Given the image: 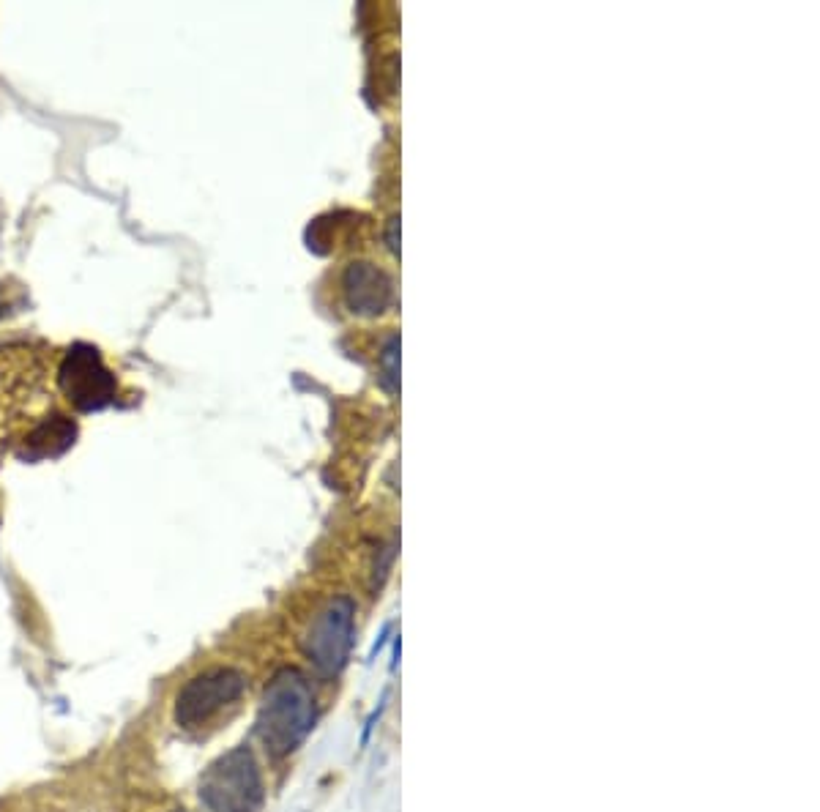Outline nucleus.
I'll list each match as a JSON object with an SVG mask.
<instances>
[{
    "label": "nucleus",
    "mask_w": 820,
    "mask_h": 812,
    "mask_svg": "<svg viewBox=\"0 0 820 812\" xmlns=\"http://www.w3.org/2000/svg\"><path fill=\"white\" fill-rule=\"evenodd\" d=\"M342 293H345V304L353 315H364V318H375L389 309L394 299V285L386 271L372 266L367 260L350 263L342 274Z\"/></svg>",
    "instance_id": "0eeeda50"
},
{
    "label": "nucleus",
    "mask_w": 820,
    "mask_h": 812,
    "mask_svg": "<svg viewBox=\"0 0 820 812\" xmlns=\"http://www.w3.org/2000/svg\"><path fill=\"white\" fill-rule=\"evenodd\" d=\"M397 230H400V216H391L389 230H386V241H389V249L394 255H400V238H397Z\"/></svg>",
    "instance_id": "1a4fd4ad"
},
{
    "label": "nucleus",
    "mask_w": 820,
    "mask_h": 812,
    "mask_svg": "<svg viewBox=\"0 0 820 812\" xmlns=\"http://www.w3.org/2000/svg\"><path fill=\"white\" fill-rule=\"evenodd\" d=\"M380 370H383V375H380L383 389L389 391V394H397V389H400V337L397 334H391L386 345H383Z\"/></svg>",
    "instance_id": "6e6552de"
},
{
    "label": "nucleus",
    "mask_w": 820,
    "mask_h": 812,
    "mask_svg": "<svg viewBox=\"0 0 820 812\" xmlns=\"http://www.w3.org/2000/svg\"><path fill=\"white\" fill-rule=\"evenodd\" d=\"M383 709H386V695H383V700H380V706L372 714H369L367 720V728H364V736H361V744H367L369 741V733H372V728H375V722L380 720V714H383Z\"/></svg>",
    "instance_id": "9d476101"
},
{
    "label": "nucleus",
    "mask_w": 820,
    "mask_h": 812,
    "mask_svg": "<svg viewBox=\"0 0 820 812\" xmlns=\"http://www.w3.org/2000/svg\"><path fill=\"white\" fill-rule=\"evenodd\" d=\"M61 350L41 342L0 348V465L61 457L77 438V419L58 389Z\"/></svg>",
    "instance_id": "f257e3e1"
},
{
    "label": "nucleus",
    "mask_w": 820,
    "mask_h": 812,
    "mask_svg": "<svg viewBox=\"0 0 820 812\" xmlns=\"http://www.w3.org/2000/svg\"><path fill=\"white\" fill-rule=\"evenodd\" d=\"M246 695V676L238 668H208L186 681L175 695V725L203 730L227 709H236Z\"/></svg>",
    "instance_id": "423d86ee"
},
{
    "label": "nucleus",
    "mask_w": 820,
    "mask_h": 812,
    "mask_svg": "<svg viewBox=\"0 0 820 812\" xmlns=\"http://www.w3.org/2000/svg\"><path fill=\"white\" fill-rule=\"evenodd\" d=\"M315 717L318 706L307 676L296 668H282L266 684L257 709L255 736L274 761H282L304 744L315 728Z\"/></svg>",
    "instance_id": "f03ea898"
},
{
    "label": "nucleus",
    "mask_w": 820,
    "mask_h": 812,
    "mask_svg": "<svg viewBox=\"0 0 820 812\" xmlns=\"http://www.w3.org/2000/svg\"><path fill=\"white\" fill-rule=\"evenodd\" d=\"M58 389L69 411L91 413L115 405L121 397V383L99 356V350L77 342L58 359Z\"/></svg>",
    "instance_id": "20e7f679"
},
{
    "label": "nucleus",
    "mask_w": 820,
    "mask_h": 812,
    "mask_svg": "<svg viewBox=\"0 0 820 812\" xmlns=\"http://www.w3.org/2000/svg\"><path fill=\"white\" fill-rule=\"evenodd\" d=\"M356 632V605L350 597L328 599L320 607L318 616L309 621L307 632L301 638V654L320 679L339 676L350 659Z\"/></svg>",
    "instance_id": "39448f33"
},
{
    "label": "nucleus",
    "mask_w": 820,
    "mask_h": 812,
    "mask_svg": "<svg viewBox=\"0 0 820 812\" xmlns=\"http://www.w3.org/2000/svg\"><path fill=\"white\" fill-rule=\"evenodd\" d=\"M197 796L208 812H260L266 804V785L255 752L233 747L219 755L200 777Z\"/></svg>",
    "instance_id": "7ed1b4c3"
},
{
    "label": "nucleus",
    "mask_w": 820,
    "mask_h": 812,
    "mask_svg": "<svg viewBox=\"0 0 820 812\" xmlns=\"http://www.w3.org/2000/svg\"><path fill=\"white\" fill-rule=\"evenodd\" d=\"M389 632H391V624H386V627H383V632H380V638L375 640V646L369 648V659H375V654H378L380 648L386 646V640H389Z\"/></svg>",
    "instance_id": "9b49d317"
},
{
    "label": "nucleus",
    "mask_w": 820,
    "mask_h": 812,
    "mask_svg": "<svg viewBox=\"0 0 820 812\" xmlns=\"http://www.w3.org/2000/svg\"><path fill=\"white\" fill-rule=\"evenodd\" d=\"M400 651H402V640H400V635H397V638H394V657H391V673H394V670H397V665H400Z\"/></svg>",
    "instance_id": "f8f14e48"
}]
</instances>
